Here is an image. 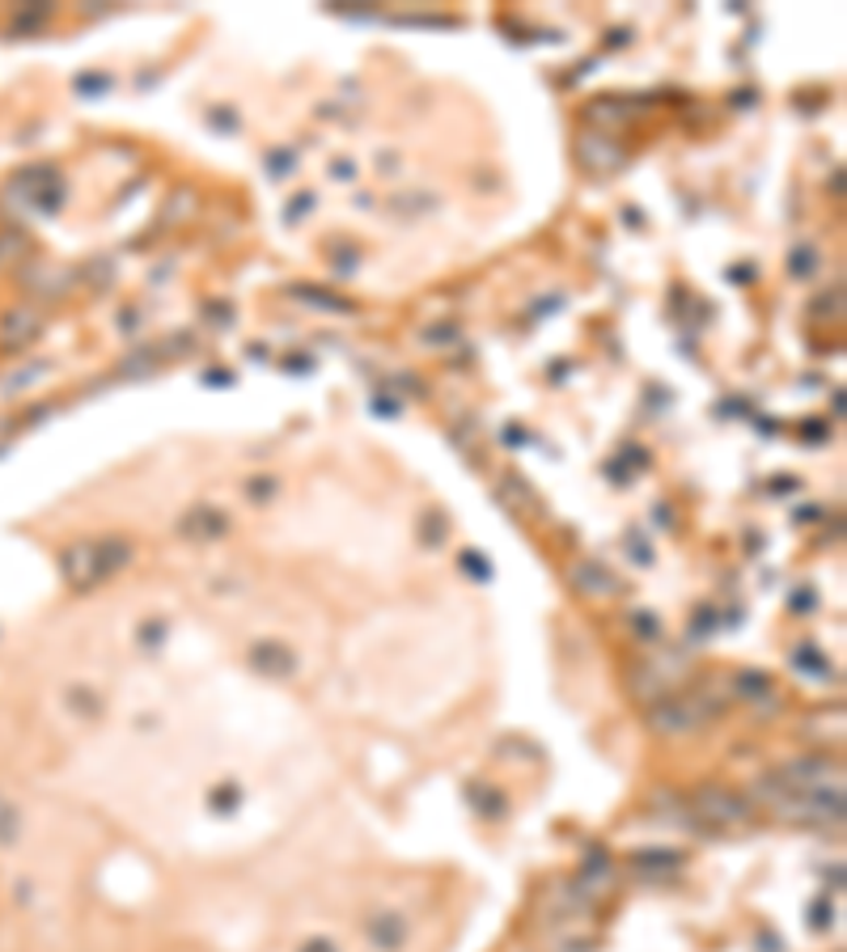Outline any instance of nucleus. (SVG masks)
Masks as SVG:
<instances>
[{
	"label": "nucleus",
	"instance_id": "1",
	"mask_svg": "<svg viewBox=\"0 0 847 952\" xmlns=\"http://www.w3.org/2000/svg\"><path fill=\"white\" fill-rule=\"evenodd\" d=\"M65 576L72 584H94L102 571V559H98V546H72L65 555Z\"/></svg>",
	"mask_w": 847,
	"mask_h": 952
},
{
	"label": "nucleus",
	"instance_id": "2",
	"mask_svg": "<svg viewBox=\"0 0 847 952\" xmlns=\"http://www.w3.org/2000/svg\"><path fill=\"white\" fill-rule=\"evenodd\" d=\"M369 940L378 944V952H398L407 944V922L398 919V915H378V919L369 922Z\"/></svg>",
	"mask_w": 847,
	"mask_h": 952
},
{
	"label": "nucleus",
	"instance_id": "3",
	"mask_svg": "<svg viewBox=\"0 0 847 952\" xmlns=\"http://www.w3.org/2000/svg\"><path fill=\"white\" fill-rule=\"evenodd\" d=\"M699 809H704L708 817H717V822H742V817H746V809H742L733 796L717 792V788L699 792Z\"/></svg>",
	"mask_w": 847,
	"mask_h": 952
},
{
	"label": "nucleus",
	"instance_id": "4",
	"mask_svg": "<svg viewBox=\"0 0 847 952\" xmlns=\"http://www.w3.org/2000/svg\"><path fill=\"white\" fill-rule=\"evenodd\" d=\"M251 661L259 673L267 677H280V673H289L293 669V657H289V648H280V643H259L255 652H251Z\"/></svg>",
	"mask_w": 847,
	"mask_h": 952
},
{
	"label": "nucleus",
	"instance_id": "5",
	"mask_svg": "<svg viewBox=\"0 0 847 952\" xmlns=\"http://www.w3.org/2000/svg\"><path fill=\"white\" fill-rule=\"evenodd\" d=\"M18 829H22V813H18V804L9 796L0 792V847H13Z\"/></svg>",
	"mask_w": 847,
	"mask_h": 952
},
{
	"label": "nucleus",
	"instance_id": "6",
	"mask_svg": "<svg viewBox=\"0 0 847 952\" xmlns=\"http://www.w3.org/2000/svg\"><path fill=\"white\" fill-rule=\"evenodd\" d=\"M192 538H212V534H221L225 530V521H217L208 508H199V512H192V525H183Z\"/></svg>",
	"mask_w": 847,
	"mask_h": 952
},
{
	"label": "nucleus",
	"instance_id": "7",
	"mask_svg": "<svg viewBox=\"0 0 847 952\" xmlns=\"http://www.w3.org/2000/svg\"><path fill=\"white\" fill-rule=\"evenodd\" d=\"M301 952H335V944H326V940H314V944H305Z\"/></svg>",
	"mask_w": 847,
	"mask_h": 952
}]
</instances>
